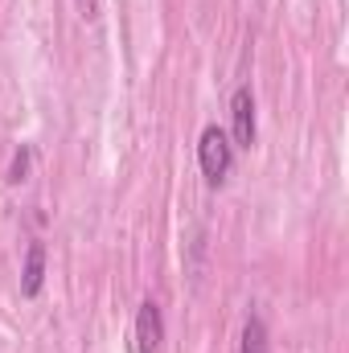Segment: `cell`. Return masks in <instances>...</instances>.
<instances>
[{
    "label": "cell",
    "instance_id": "1",
    "mask_svg": "<svg viewBox=\"0 0 349 353\" xmlns=\"http://www.w3.org/2000/svg\"><path fill=\"white\" fill-rule=\"evenodd\" d=\"M197 165H201V176H206L210 185H222V181L230 176L235 144H230V136H226L218 123L201 128V140H197Z\"/></svg>",
    "mask_w": 349,
    "mask_h": 353
},
{
    "label": "cell",
    "instance_id": "2",
    "mask_svg": "<svg viewBox=\"0 0 349 353\" xmlns=\"http://www.w3.org/2000/svg\"><path fill=\"white\" fill-rule=\"evenodd\" d=\"M230 144L235 148L255 144V94H251V87H239L230 99Z\"/></svg>",
    "mask_w": 349,
    "mask_h": 353
},
{
    "label": "cell",
    "instance_id": "3",
    "mask_svg": "<svg viewBox=\"0 0 349 353\" xmlns=\"http://www.w3.org/2000/svg\"><path fill=\"white\" fill-rule=\"evenodd\" d=\"M132 341H136V353H161V341H165V316H161V304H157V300H144V304H140Z\"/></svg>",
    "mask_w": 349,
    "mask_h": 353
},
{
    "label": "cell",
    "instance_id": "4",
    "mask_svg": "<svg viewBox=\"0 0 349 353\" xmlns=\"http://www.w3.org/2000/svg\"><path fill=\"white\" fill-rule=\"evenodd\" d=\"M41 279H46V247L41 243H29L25 251V271H21V292L33 300L41 292Z\"/></svg>",
    "mask_w": 349,
    "mask_h": 353
},
{
    "label": "cell",
    "instance_id": "5",
    "mask_svg": "<svg viewBox=\"0 0 349 353\" xmlns=\"http://www.w3.org/2000/svg\"><path fill=\"white\" fill-rule=\"evenodd\" d=\"M267 350H271V341H267V325H263L259 312H251L247 325H243V345H239V353H267Z\"/></svg>",
    "mask_w": 349,
    "mask_h": 353
},
{
    "label": "cell",
    "instance_id": "6",
    "mask_svg": "<svg viewBox=\"0 0 349 353\" xmlns=\"http://www.w3.org/2000/svg\"><path fill=\"white\" fill-rule=\"evenodd\" d=\"M29 161H33V148H25V144H21V152H17V157H12V165H8V181H12V185L29 176Z\"/></svg>",
    "mask_w": 349,
    "mask_h": 353
}]
</instances>
